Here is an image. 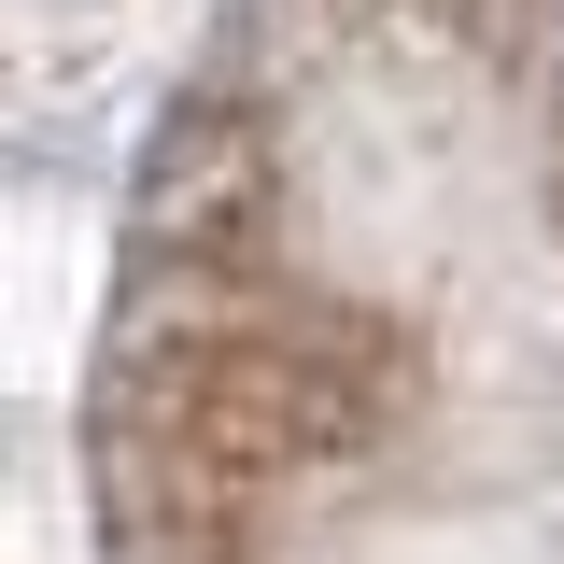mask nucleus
Segmentation results:
<instances>
[{"instance_id": "f257e3e1", "label": "nucleus", "mask_w": 564, "mask_h": 564, "mask_svg": "<svg viewBox=\"0 0 564 564\" xmlns=\"http://www.w3.org/2000/svg\"><path fill=\"white\" fill-rule=\"evenodd\" d=\"M551 43H564V0H551Z\"/></svg>"}]
</instances>
